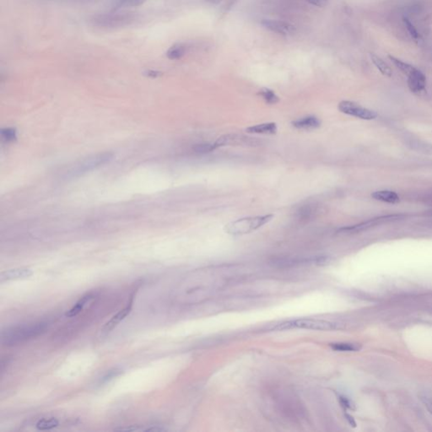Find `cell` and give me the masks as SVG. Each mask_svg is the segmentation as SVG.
<instances>
[{"mask_svg": "<svg viewBox=\"0 0 432 432\" xmlns=\"http://www.w3.org/2000/svg\"><path fill=\"white\" fill-rule=\"evenodd\" d=\"M291 124L294 128L297 129L310 130V129H316L320 128L322 122L317 116H308L295 120L291 123Z\"/></svg>", "mask_w": 432, "mask_h": 432, "instance_id": "4fadbf2b", "label": "cell"}, {"mask_svg": "<svg viewBox=\"0 0 432 432\" xmlns=\"http://www.w3.org/2000/svg\"><path fill=\"white\" fill-rule=\"evenodd\" d=\"M146 431H162V430H164L163 428H159V427H151L148 428L146 429Z\"/></svg>", "mask_w": 432, "mask_h": 432, "instance_id": "1f68e13d", "label": "cell"}, {"mask_svg": "<svg viewBox=\"0 0 432 432\" xmlns=\"http://www.w3.org/2000/svg\"><path fill=\"white\" fill-rule=\"evenodd\" d=\"M420 401L425 405L428 411L432 415V390L425 389L419 394Z\"/></svg>", "mask_w": 432, "mask_h": 432, "instance_id": "603a6c76", "label": "cell"}, {"mask_svg": "<svg viewBox=\"0 0 432 432\" xmlns=\"http://www.w3.org/2000/svg\"><path fill=\"white\" fill-rule=\"evenodd\" d=\"M400 217H401L400 215H387V216L376 218V219L367 220V221H365V222L360 223V224H357V225H349V226L340 228L338 232L345 233V234H353V233L361 232V231L367 230L369 228L373 227V226L378 225L380 223L386 222V221H392V220H396L398 219H400Z\"/></svg>", "mask_w": 432, "mask_h": 432, "instance_id": "52a82bcc", "label": "cell"}, {"mask_svg": "<svg viewBox=\"0 0 432 432\" xmlns=\"http://www.w3.org/2000/svg\"><path fill=\"white\" fill-rule=\"evenodd\" d=\"M1 135H2L3 139L6 141H13L14 139H16V131H15V129L7 128V129H2Z\"/></svg>", "mask_w": 432, "mask_h": 432, "instance_id": "83f0119b", "label": "cell"}, {"mask_svg": "<svg viewBox=\"0 0 432 432\" xmlns=\"http://www.w3.org/2000/svg\"><path fill=\"white\" fill-rule=\"evenodd\" d=\"M262 25L271 31L281 35H291L296 30L293 25L282 20H263Z\"/></svg>", "mask_w": 432, "mask_h": 432, "instance_id": "8fae6325", "label": "cell"}, {"mask_svg": "<svg viewBox=\"0 0 432 432\" xmlns=\"http://www.w3.org/2000/svg\"><path fill=\"white\" fill-rule=\"evenodd\" d=\"M246 131L248 132V134L273 135L278 131V128L276 123H265L248 127L246 129Z\"/></svg>", "mask_w": 432, "mask_h": 432, "instance_id": "5bb4252c", "label": "cell"}, {"mask_svg": "<svg viewBox=\"0 0 432 432\" xmlns=\"http://www.w3.org/2000/svg\"><path fill=\"white\" fill-rule=\"evenodd\" d=\"M339 401H340V404L344 407L349 409V410H355L354 405L348 399H346V398L340 397L339 398Z\"/></svg>", "mask_w": 432, "mask_h": 432, "instance_id": "f546056e", "label": "cell"}, {"mask_svg": "<svg viewBox=\"0 0 432 432\" xmlns=\"http://www.w3.org/2000/svg\"><path fill=\"white\" fill-rule=\"evenodd\" d=\"M33 272L30 268H14L10 270L4 271L0 273V282L4 283L6 281L24 280L32 276Z\"/></svg>", "mask_w": 432, "mask_h": 432, "instance_id": "7c38bea8", "label": "cell"}, {"mask_svg": "<svg viewBox=\"0 0 432 432\" xmlns=\"http://www.w3.org/2000/svg\"><path fill=\"white\" fill-rule=\"evenodd\" d=\"M59 421L56 418H43L38 420L35 427L39 430H49L53 428L58 427Z\"/></svg>", "mask_w": 432, "mask_h": 432, "instance_id": "e0dca14e", "label": "cell"}, {"mask_svg": "<svg viewBox=\"0 0 432 432\" xmlns=\"http://www.w3.org/2000/svg\"><path fill=\"white\" fill-rule=\"evenodd\" d=\"M339 110L342 113L355 116L363 120H373L377 119V113L373 110L365 108L359 104L349 101H342L339 104Z\"/></svg>", "mask_w": 432, "mask_h": 432, "instance_id": "8992f818", "label": "cell"}, {"mask_svg": "<svg viewBox=\"0 0 432 432\" xmlns=\"http://www.w3.org/2000/svg\"><path fill=\"white\" fill-rule=\"evenodd\" d=\"M258 95L264 100L266 103L270 104V105H274L280 101L279 96L273 91L268 88L261 89L258 92Z\"/></svg>", "mask_w": 432, "mask_h": 432, "instance_id": "ffe728a7", "label": "cell"}, {"mask_svg": "<svg viewBox=\"0 0 432 432\" xmlns=\"http://www.w3.org/2000/svg\"><path fill=\"white\" fill-rule=\"evenodd\" d=\"M274 217L273 215H258L251 217L242 218L228 223L225 225V230L232 235H242L258 230L267 223L270 222Z\"/></svg>", "mask_w": 432, "mask_h": 432, "instance_id": "3957f363", "label": "cell"}, {"mask_svg": "<svg viewBox=\"0 0 432 432\" xmlns=\"http://www.w3.org/2000/svg\"><path fill=\"white\" fill-rule=\"evenodd\" d=\"M211 1H215V0H211ZM216 1H219V0H216Z\"/></svg>", "mask_w": 432, "mask_h": 432, "instance_id": "836d02e7", "label": "cell"}, {"mask_svg": "<svg viewBox=\"0 0 432 432\" xmlns=\"http://www.w3.org/2000/svg\"><path fill=\"white\" fill-rule=\"evenodd\" d=\"M291 329L330 331V330L339 329V324L334 322L326 321L321 319H301L287 322L286 324H280L274 328L276 330H286V329Z\"/></svg>", "mask_w": 432, "mask_h": 432, "instance_id": "277c9868", "label": "cell"}, {"mask_svg": "<svg viewBox=\"0 0 432 432\" xmlns=\"http://www.w3.org/2000/svg\"><path fill=\"white\" fill-rule=\"evenodd\" d=\"M185 53H186L185 46L182 45V44H175L167 50V58L172 59V60H177V59L182 58V56L184 55Z\"/></svg>", "mask_w": 432, "mask_h": 432, "instance_id": "d6986e66", "label": "cell"}, {"mask_svg": "<svg viewBox=\"0 0 432 432\" xmlns=\"http://www.w3.org/2000/svg\"><path fill=\"white\" fill-rule=\"evenodd\" d=\"M134 295H132L128 305H127L123 310H120L116 315H114V316L112 317V318H111V319H110V320H109L105 325H104L103 328H102V330H101L102 333H104V334H107V333H109L111 330H112L115 327L117 326V325H119L123 320L126 319L127 317L129 316V313H130L132 311V307H133V304H134Z\"/></svg>", "mask_w": 432, "mask_h": 432, "instance_id": "30bf717a", "label": "cell"}, {"mask_svg": "<svg viewBox=\"0 0 432 432\" xmlns=\"http://www.w3.org/2000/svg\"><path fill=\"white\" fill-rule=\"evenodd\" d=\"M332 349L336 351H358L361 349V346L357 344H350V343H338V344H332Z\"/></svg>", "mask_w": 432, "mask_h": 432, "instance_id": "7402d4cb", "label": "cell"}, {"mask_svg": "<svg viewBox=\"0 0 432 432\" xmlns=\"http://www.w3.org/2000/svg\"><path fill=\"white\" fill-rule=\"evenodd\" d=\"M404 23H405V26L407 28L408 31L410 33V35H411L414 39H415V40L420 39V34L418 33L417 30H416L415 26L412 25V23L410 22V20H408L407 18L405 17L404 18Z\"/></svg>", "mask_w": 432, "mask_h": 432, "instance_id": "f1b7e54d", "label": "cell"}, {"mask_svg": "<svg viewBox=\"0 0 432 432\" xmlns=\"http://www.w3.org/2000/svg\"><path fill=\"white\" fill-rule=\"evenodd\" d=\"M193 149L197 153L205 154V153H210V152L214 151V150H215V148L214 146V144H196L193 147Z\"/></svg>", "mask_w": 432, "mask_h": 432, "instance_id": "484cf974", "label": "cell"}, {"mask_svg": "<svg viewBox=\"0 0 432 432\" xmlns=\"http://www.w3.org/2000/svg\"><path fill=\"white\" fill-rule=\"evenodd\" d=\"M112 157H113V154L110 152L99 153V154H94L92 156H89L88 158L83 160L82 162L75 165L73 168H71L70 171L66 175V177H78L84 173L91 172L92 170L96 169L97 167H101L102 165L110 162L112 159Z\"/></svg>", "mask_w": 432, "mask_h": 432, "instance_id": "5b68a950", "label": "cell"}, {"mask_svg": "<svg viewBox=\"0 0 432 432\" xmlns=\"http://www.w3.org/2000/svg\"><path fill=\"white\" fill-rule=\"evenodd\" d=\"M215 149L224 146H240V145H250L253 144V139L249 137L244 136L243 134H225L218 138L217 140L213 143Z\"/></svg>", "mask_w": 432, "mask_h": 432, "instance_id": "ba28073f", "label": "cell"}, {"mask_svg": "<svg viewBox=\"0 0 432 432\" xmlns=\"http://www.w3.org/2000/svg\"><path fill=\"white\" fill-rule=\"evenodd\" d=\"M316 212L317 210L315 206L307 205L300 208L296 213H297L299 220H310L313 216L314 214H316Z\"/></svg>", "mask_w": 432, "mask_h": 432, "instance_id": "44dd1931", "label": "cell"}, {"mask_svg": "<svg viewBox=\"0 0 432 432\" xmlns=\"http://www.w3.org/2000/svg\"><path fill=\"white\" fill-rule=\"evenodd\" d=\"M145 2L146 0H114V5L119 8L137 7Z\"/></svg>", "mask_w": 432, "mask_h": 432, "instance_id": "d4e9b609", "label": "cell"}, {"mask_svg": "<svg viewBox=\"0 0 432 432\" xmlns=\"http://www.w3.org/2000/svg\"><path fill=\"white\" fill-rule=\"evenodd\" d=\"M388 58H389L390 60L392 61V63L406 75H408L413 70V68H415L409 63H405V62H403V61L400 60V59H398L392 56H388Z\"/></svg>", "mask_w": 432, "mask_h": 432, "instance_id": "cb8c5ba5", "label": "cell"}, {"mask_svg": "<svg viewBox=\"0 0 432 432\" xmlns=\"http://www.w3.org/2000/svg\"><path fill=\"white\" fill-rule=\"evenodd\" d=\"M372 197L377 201L388 203V204H398V203L400 202V196L396 192L388 191V190H382V191L372 192Z\"/></svg>", "mask_w": 432, "mask_h": 432, "instance_id": "9a60e30c", "label": "cell"}, {"mask_svg": "<svg viewBox=\"0 0 432 432\" xmlns=\"http://www.w3.org/2000/svg\"><path fill=\"white\" fill-rule=\"evenodd\" d=\"M346 417L348 418L347 420H349V424H350L352 426H354V427H356V425H357V424H356V422H355V420H353V418H352L351 416H349V415H346Z\"/></svg>", "mask_w": 432, "mask_h": 432, "instance_id": "d6a6232c", "label": "cell"}, {"mask_svg": "<svg viewBox=\"0 0 432 432\" xmlns=\"http://www.w3.org/2000/svg\"><path fill=\"white\" fill-rule=\"evenodd\" d=\"M372 63H374V65L379 69L380 72L383 75L388 76L391 77L392 74V71L389 66L387 65V63H385L384 61L382 60V58H379L378 56L372 54L371 55Z\"/></svg>", "mask_w": 432, "mask_h": 432, "instance_id": "ac0fdd59", "label": "cell"}, {"mask_svg": "<svg viewBox=\"0 0 432 432\" xmlns=\"http://www.w3.org/2000/svg\"><path fill=\"white\" fill-rule=\"evenodd\" d=\"M47 327L48 324L43 322L13 327L2 332L1 343L5 345L20 344L43 334Z\"/></svg>", "mask_w": 432, "mask_h": 432, "instance_id": "6da1fadb", "label": "cell"}, {"mask_svg": "<svg viewBox=\"0 0 432 432\" xmlns=\"http://www.w3.org/2000/svg\"><path fill=\"white\" fill-rule=\"evenodd\" d=\"M135 13L126 12H108L102 13L99 15H94L91 19V22L94 26L102 29H116V28L128 26L135 21L136 15Z\"/></svg>", "mask_w": 432, "mask_h": 432, "instance_id": "7a4b0ae2", "label": "cell"}, {"mask_svg": "<svg viewBox=\"0 0 432 432\" xmlns=\"http://www.w3.org/2000/svg\"><path fill=\"white\" fill-rule=\"evenodd\" d=\"M407 76L408 86L413 93L420 94L425 91L426 78L421 71L414 68Z\"/></svg>", "mask_w": 432, "mask_h": 432, "instance_id": "9c48e42d", "label": "cell"}, {"mask_svg": "<svg viewBox=\"0 0 432 432\" xmlns=\"http://www.w3.org/2000/svg\"><path fill=\"white\" fill-rule=\"evenodd\" d=\"M120 374H121V370L114 369L112 371H110L101 378V381H100V385L106 384Z\"/></svg>", "mask_w": 432, "mask_h": 432, "instance_id": "4316f807", "label": "cell"}, {"mask_svg": "<svg viewBox=\"0 0 432 432\" xmlns=\"http://www.w3.org/2000/svg\"><path fill=\"white\" fill-rule=\"evenodd\" d=\"M92 298H93V296L91 294H87L86 296H82L77 301V303L66 312L65 316L67 318H73V317L77 316L83 310L84 306H86V304L88 303L89 301H91Z\"/></svg>", "mask_w": 432, "mask_h": 432, "instance_id": "2e32d148", "label": "cell"}, {"mask_svg": "<svg viewBox=\"0 0 432 432\" xmlns=\"http://www.w3.org/2000/svg\"><path fill=\"white\" fill-rule=\"evenodd\" d=\"M306 1L318 7H324L328 4V0H306Z\"/></svg>", "mask_w": 432, "mask_h": 432, "instance_id": "4dcf8cb0", "label": "cell"}]
</instances>
